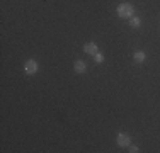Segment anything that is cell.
<instances>
[{
  "instance_id": "cell-1",
  "label": "cell",
  "mask_w": 160,
  "mask_h": 153,
  "mask_svg": "<svg viewBox=\"0 0 160 153\" xmlns=\"http://www.w3.org/2000/svg\"><path fill=\"white\" fill-rule=\"evenodd\" d=\"M118 15H119L121 19H131L133 15H135V7H133V3H119L118 5Z\"/></svg>"
},
{
  "instance_id": "cell-2",
  "label": "cell",
  "mask_w": 160,
  "mask_h": 153,
  "mask_svg": "<svg viewBox=\"0 0 160 153\" xmlns=\"http://www.w3.org/2000/svg\"><path fill=\"white\" fill-rule=\"evenodd\" d=\"M38 70H39V65H38L36 60H28V61L24 63V72H26L28 75L38 73Z\"/></svg>"
},
{
  "instance_id": "cell-3",
  "label": "cell",
  "mask_w": 160,
  "mask_h": 153,
  "mask_svg": "<svg viewBox=\"0 0 160 153\" xmlns=\"http://www.w3.org/2000/svg\"><path fill=\"white\" fill-rule=\"evenodd\" d=\"M116 143L119 145L121 148H126L131 145V140H129V136L128 135H124V133H118V136H116Z\"/></svg>"
},
{
  "instance_id": "cell-4",
  "label": "cell",
  "mask_w": 160,
  "mask_h": 153,
  "mask_svg": "<svg viewBox=\"0 0 160 153\" xmlns=\"http://www.w3.org/2000/svg\"><path fill=\"white\" fill-rule=\"evenodd\" d=\"M83 51H85L87 55L94 56V55H96V53L99 51V48H97L96 43H85V44H83Z\"/></svg>"
},
{
  "instance_id": "cell-5",
  "label": "cell",
  "mask_w": 160,
  "mask_h": 153,
  "mask_svg": "<svg viewBox=\"0 0 160 153\" xmlns=\"http://www.w3.org/2000/svg\"><path fill=\"white\" fill-rule=\"evenodd\" d=\"M73 70H75V73H85V70H87V65L83 63L82 60H77L73 63Z\"/></svg>"
},
{
  "instance_id": "cell-6",
  "label": "cell",
  "mask_w": 160,
  "mask_h": 153,
  "mask_svg": "<svg viewBox=\"0 0 160 153\" xmlns=\"http://www.w3.org/2000/svg\"><path fill=\"white\" fill-rule=\"evenodd\" d=\"M133 60H135L136 63H143V61L147 60V53L145 51H135L133 53Z\"/></svg>"
},
{
  "instance_id": "cell-7",
  "label": "cell",
  "mask_w": 160,
  "mask_h": 153,
  "mask_svg": "<svg viewBox=\"0 0 160 153\" xmlns=\"http://www.w3.org/2000/svg\"><path fill=\"white\" fill-rule=\"evenodd\" d=\"M129 24H131V27H140V26H142V19L133 15V17L129 19Z\"/></svg>"
},
{
  "instance_id": "cell-8",
  "label": "cell",
  "mask_w": 160,
  "mask_h": 153,
  "mask_svg": "<svg viewBox=\"0 0 160 153\" xmlns=\"http://www.w3.org/2000/svg\"><path fill=\"white\" fill-rule=\"evenodd\" d=\"M94 61H96V63H102V61H104V55H102L101 51H97L96 55H94Z\"/></svg>"
},
{
  "instance_id": "cell-9",
  "label": "cell",
  "mask_w": 160,
  "mask_h": 153,
  "mask_svg": "<svg viewBox=\"0 0 160 153\" xmlns=\"http://www.w3.org/2000/svg\"><path fill=\"white\" fill-rule=\"evenodd\" d=\"M128 148H129V150H128L129 153H138V151H140V150H138V146H135V145H129Z\"/></svg>"
}]
</instances>
